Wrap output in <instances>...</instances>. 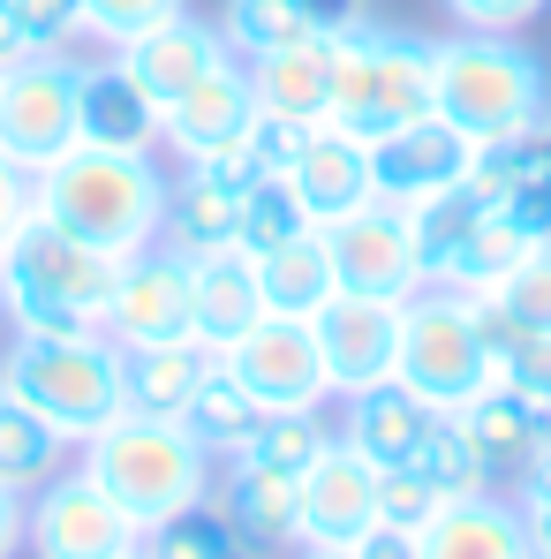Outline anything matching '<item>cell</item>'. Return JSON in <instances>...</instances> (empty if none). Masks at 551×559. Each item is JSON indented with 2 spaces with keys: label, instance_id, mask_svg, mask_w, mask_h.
<instances>
[{
  "label": "cell",
  "instance_id": "cell-1",
  "mask_svg": "<svg viewBox=\"0 0 551 559\" xmlns=\"http://www.w3.org/2000/svg\"><path fill=\"white\" fill-rule=\"evenodd\" d=\"M121 258L69 235L31 204V219L0 242V318L15 333H106Z\"/></svg>",
  "mask_w": 551,
  "mask_h": 559
},
{
  "label": "cell",
  "instance_id": "cell-2",
  "mask_svg": "<svg viewBox=\"0 0 551 559\" xmlns=\"http://www.w3.org/2000/svg\"><path fill=\"white\" fill-rule=\"evenodd\" d=\"M31 204L46 219H61L69 235H84L98 250L129 258L159 242L167 219V175L152 152H106V144H76L61 152L46 175H31Z\"/></svg>",
  "mask_w": 551,
  "mask_h": 559
},
{
  "label": "cell",
  "instance_id": "cell-3",
  "mask_svg": "<svg viewBox=\"0 0 551 559\" xmlns=\"http://www.w3.org/2000/svg\"><path fill=\"white\" fill-rule=\"evenodd\" d=\"M76 468H92V484L136 522V530H159L167 514H182L196 499H212V454L204 439L175 424V416H113L106 431H92L76 447Z\"/></svg>",
  "mask_w": 551,
  "mask_h": 559
},
{
  "label": "cell",
  "instance_id": "cell-4",
  "mask_svg": "<svg viewBox=\"0 0 551 559\" xmlns=\"http://www.w3.org/2000/svg\"><path fill=\"white\" fill-rule=\"evenodd\" d=\"M439 114V76H431V38L385 31V23H340L333 31V106L325 121L348 129L356 144H378L408 121Z\"/></svg>",
  "mask_w": 551,
  "mask_h": 559
},
{
  "label": "cell",
  "instance_id": "cell-5",
  "mask_svg": "<svg viewBox=\"0 0 551 559\" xmlns=\"http://www.w3.org/2000/svg\"><path fill=\"white\" fill-rule=\"evenodd\" d=\"M431 76H439V114L468 136H514L544 121V61L514 46V31H454L431 38Z\"/></svg>",
  "mask_w": 551,
  "mask_h": 559
},
{
  "label": "cell",
  "instance_id": "cell-6",
  "mask_svg": "<svg viewBox=\"0 0 551 559\" xmlns=\"http://www.w3.org/2000/svg\"><path fill=\"white\" fill-rule=\"evenodd\" d=\"M0 385L84 447L121 416V348L106 333H15L0 356Z\"/></svg>",
  "mask_w": 551,
  "mask_h": 559
},
{
  "label": "cell",
  "instance_id": "cell-7",
  "mask_svg": "<svg viewBox=\"0 0 551 559\" xmlns=\"http://www.w3.org/2000/svg\"><path fill=\"white\" fill-rule=\"evenodd\" d=\"M400 385H416L431 408H468L499 364H491V348H483V333H476V295H460V287H423V295H408L400 302V364H393Z\"/></svg>",
  "mask_w": 551,
  "mask_h": 559
},
{
  "label": "cell",
  "instance_id": "cell-8",
  "mask_svg": "<svg viewBox=\"0 0 551 559\" xmlns=\"http://www.w3.org/2000/svg\"><path fill=\"white\" fill-rule=\"evenodd\" d=\"M136 545H144V530L76 462L23 499V552L31 559H129Z\"/></svg>",
  "mask_w": 551,
  "mask_h": 559
},
{
  "label": "cell",
  "instance_id": "cell-9",
  "mask_svg": "<svg viewBox=\"0 0 551 559\" xmlns=\"http://www.w3.org/2000/svg\"><path fill=\"white\" fill-rule=\"evenodd\" d=\"M76 61L31 53L0 76V159L23 175H46L61 152H76Z\"/></svg>",
  "mask_w": 551,
  "mask_h": 559
},
{
  "label": "cell",
  "instance_id": "cell-10",
  "mask_svg": "<svg viewBox=\"0 0 551 559\" xmlns=\"http://www.w3.org/2000/svg\"><path fill=\"white\" fill-rule=\"evenodd\" d=\"M219 364L235 385L265 408V416H295V408H325L333 378H325V348L310 333V318H257L235 348H219Z\"/></svg>",
  "mask_w": 551,
  "mask_h": 559
},
{
  "label": "cell",
  "instance_id": "cell-11",
  "mask_svg": "<svg viewBox=\"0 0 551 559\" xmlns=\"http://www.w3.org/2000/svg\"><path fill=\"white\" fill-rule=\"evenodd\" d=\"M325 250H333V280L348 295H385V302H408L431 287V265H423V242L408 227L400 204H363L348 219L325 227Z\"/></svg>",
  "mask_w": 551,
  "mask_h": 559
},
{
  "label": "cell",
  "instance_id": "cell-12",
  "mask_svg": "<svg viewBox=\"0 0 551 559\" xmlns=\"http://www.w3.org/2000/svg\"><path fill=\"white\" fill-rule=\"evenodd\" d=\"M106 341L113 348H159V341H196V302H189V258L152 242L129 250L113 273V302H106Z\"/></svg>",
  "mask_w": 551,
  "mask_h": 559
},
{
  "label": "cell",
  "instance_id": "cell-13",
  "mask_svg": "<svg viewBox=\"0 0 551 559\" xmlns=\"http://www.w3.org/2000/svg\"><path fill=\"white\" fill-rule=\"evenodd\" d=\"M310 333H318V348H325L333 401H348V393H363L378 378H393V364H400V302H385V295H348V287H333L325 310H310Z\"/></svg>",
  "mask_w": 551,
  "mask_h": 559
},
{
  "label": "cell",
  "instance_id": "cell-14",
  "mask_svg": "<svg viewBox=\"0 0 551 559\" xmlns=\"http://www.w3.org/2000/svg\"><path fill=\"white\" fill-rule=\"evenodd\" d=\"M378 522V462H363L340 431L295 476V537L302 545H356Z\"/></svg>",
  "mask_w": 551,
  "mask_h": 559
},
{
  "label": "cell",
  "instance_id": "cell-15",
  "mask_svg": "<svg viewBox=\"0 0 551 559\" xmlns=\"http://www.w3.org/2000/svg\"><path fill=\"white\" fill-rule=\"evenodd\" d=\"M468 152H476L468 129H454L446 114H423V121H408V129H393V136L370 144V189H378V204L408 212V204L454 189L468 175Z\"/></svg>",
  "mask_w": 551,
  "mask_h": 559
},
{
  "label": "cell",
  "instance_id": "cell-16",
  "mask_svg": "<svg viewBox=\"0 0 551 559\" xmlns=\"http://www.w3.org/2000/svg\"><path fill=\"white\" fill-rule=\"evenodd\" d=\"M113 61L129 69V84L152 98V106H175L189 84H204L212 69H227L235 46H227V31H212L196 15H175V23H152L129 46H113Z\"/></svg>",
  "mask_w": 551,
  "mask_h": 559
},
{
  "label": "cell",
  "instance_id": "cell-17",
  "mask_svg": "<svg viewBox=\"0 0 551 559\" xmlns=\"http://www.w3.org/2000/svg\"><path fill=\"white\" fill-rule=\"evenodd\" d=\"M250 121H257L250 69H242V61H227V69H212L204 84H189L175 106H159V144L189 167V159H212V152L242 144V136H250Z\"/></svg>",
  "mask_w": 551,
  "mask_h": 559
},
{
  "label": "cell",
  "instance_id": "cell-18",
  "mask_svg": "<svg viewBox=\"0 0 551 559\" xmlns=\"http://www.w3.org/2000/svg\"><path fill=\"white\" fill-rule=\"evenodd\" d=\"M287 189L302 197L310 227H333V219L378 204V189H370V144H356V136L333 129V121H318V129L302 136V152H295V167H287Z\"/></svg>",
  "mask_w": 551,
  "mask_h": 559
},
{
  "label": "cell",
  "instance_id": "cell-19",
  "mask_svg": "<svg viewBox=\"0 0 551 559\" xmlns=\"http://www.w3.org/2000/svg\"><path fill=\"white\" fill-rule=\"evenodd\" d=\"M416 559H537V552H529V530H522L514 499L468 491V499H446L416 530Z\"/></svg>",
  "mask_w": 551,
  "mask_h": 559
},
{
  "label": "cell",
  "instance_id": "cell-20",
  "mask_svg": "<svg viewBox=\"0 0 551 559\" xmlns=\"http://www.w3.org/2000/svg\"><path fill=\"white\" fill-rule=\"evenodd\" d=\"M431 401L416 393V385H400V378H378L363 393H348V416H340V439L378 468H408L416 462V447H423V431H431Z\"/></svg>",
  "mask_w": 551,
  "mask_h": 559
},
{
  "label": "cell",
  "instance_id": "cell-21",
  "mask_svg": "<svg viewBox=\"0 0 551 559\" xmlns=\"http://www.w3.org/2000/svg\"><path fill=\"white\" fill-rule=\"evenodd\" d=\"M76 136L106 152H159V106L129 84L121 61H76Z\"/></svg>",
  "mask_w": 551,
  "mask_h": 559
},
{
  "label": "cell",
  "instance_id": "cell-22",
  "mask_svg": "<svg viewBox=\"0 0 551 559\" xmlns=\"http://www.w3.org/2000/svg\"><path fill=\"white\" fill-rule=\"evenodd\" d=\"M189 302H196V341H204L212 356L235 348V341L265 318L257 258H242V250H204V258H189Z\"/></svg>",
  "mask_w": 551,
  "mask_h": 559
},
{
  "label": "cell",
  "instance_id": "cell-23",
  "mask_svg": "<svg viewBox=\"0 0 551 559\" xmlns=\"http://www.w3.org/2000/svg\"><path fill=\"white\" fill-rule=\"evenodd\" d=\"M250 69V92H257V114H279V121H302L318 129L325 106H333V38H295V46H273Z\"/></svg>",
  "mask_w": 551,
  "mask_h": 559
},
{
  "label": "cell",
  "instance_id": "cell-24",
  "mask_svg": "<svg viewBox=\"0 0 551 559\" xmlns=\"http://www.w3.org/2000/svg\"><path fill=\"white\" fill-rule=\"evenodd\" d=\"M356 15H363V0H227L219 31L242 61H257L273 46H295V38H333Z\"/></svg>",
  "mask_w": 551,
  "mask_h": 559
},
{
  "label": "cell",
  "instance_id": "cell-25",
  "mask_svg": "<svg viewBox=\"0 0 551 559\" xmlns=\"http://www.w3.org/2000/svg\"><path fill=\"white\" fill-rule=\"evenodd\" d=\"M212 371L204 341H159V348H121V408L129 416H175L182 424L189 393Z\"/></svg>",
  "mask_w": 551,
  "mask_h": 559
},
{
  "label": "cell",
  "instance_id": "cell-26",
  "mask_svg": "<svg viewBox=\"0 0 551 559\" xmlns=\"http://www.w3.org/2000/svg\"><path fill=\"white\" fill-rule=\"evenodd\" d=\"M212 499H219V514L242 530V545H250V552L302 545V537H295V476L227 462V476H212Z\"/></svg>",
  "mask_w": 551,
  "mask_h": 559
},
{
  "label": "cell",
  "instance_id": "cell-27",
  "mask_svg": "<svg viewBox=\"0 0 551 559\" xmlns=\"http://www.w3.org/2000/svg\"><path fill=\"white\" fill-rule=\"evenodd\" d=\"M235 212H242V189H227L204 167H182L167 182V219H159V242L204 258V250H235Z\"/></svg>",
  "mask_w": 551,
  "mask_h": 559
},
{
  "label": "cell",
  "instance_id": "cell-28",
  "mask_svg": "<svg viewBox=\"0 0 551 559\" xmlns=\"http://www.w3.org/2000/svg\"><path fill=\"white\" fill-rule=\"evenodd\" d=\"M69 462H76V439L0 385V491H23L31 499L38 484H53Z\"/></svg>",
  "mask_w": 551,
  "mask_h": 559
},
{
  "label": "cell",
  "instance_id": "cell-29",
  "mask_svg": "<svg viewBox=\"0 0 551 559\" xmlns=\"http://www.w3.org/2000/svg\"><path fill=\"white\" fill-rule=\"evenodd\" d=\"M257 287H265V318H310V310H325V295L340 287L333 280V250H325V227H302L279 250H265L257 258Z\"/></svg>",
  "mask_w": 551,
  "mask_h": 559
},
{
  "label": "cell",
  "instance_id": "cell-30",
  "mask_svg": "<svg viewBox=\"0 0 551 559\" xmlns=\"http://www.w3.org/2000/svg\"><path fill=\"white\" fill-rule=\"evenodd\" d=\"M460 424H468V439L483 447V462L491 468H522L529 454H537V439L551 431V416L522 393V385H506V378H491L468 408H454Z\"/></svg>",
  "mask_w": 551,
  "mask_h": 559
},
{
  "label": "cell",
  "instance_id": "cell-31",
  "mask_svg": "<svg viewBox=\"0 0 551 559\" xmlns=\"http://www.w3.org/2000/svg\"><path fill=\"white\" fill-rule=\"evenodd\" d=\"M257 416H265V408H257V401L235 385V371H227L219 356H212L204 385L189 393V408H182V424L196 431V439H204V454H212V462H227V454H235V447L257 431Z\"/></svg>",
  "mask_w": 551,
  "mask_h": 559
},
{
  "label": "cell",
  "instance_id": "cell-32",
  "mask_svg": "<svg viewBox=\"0 0 551 559\" xmlns=\"http://www.w3.org/2000/svg\"><path fill=\"white\" fill-rule=\"evenodd\" d=\"M408 468H416V476H423L439 499L491 491V476H499V468L483 462V447L468 439V424H460V416H446V408L431 416V431H423V447H416V462H408Z\"/></svg>",
  "mask_w": 551,
  "mask_h": 559
},
{
  "label": "cell",
  "instance_id": "cell-33",
  "mask_svg": "<svg viewBox=\"0 0 551 559\" xmlns=\"http://www.w3.org/2000/svg\"><path fill=\"white\" fill-rule=\"evenodd\" d=\"M529 250H537V242H522V235H514V227H506L499 212H483V219H476V235H468V242H460L454 258L439 265V280H431V287H460V295H491L499 280H506L514 265H522V258H529Z\"/></svg>",
  "mask_w": 551,
  "mask_h": 559
},
{
  "label": "cell",
  "instance_id": "cell-34",
  "mask_svg": "<svg viewBox=\"0 0 551 559\" xmlns=\"http://www.w3.org/2000/svg\"><path fill=\"white\" fill-rule=\"evenodd\" d=\"M144 559H250V545L219 514V499H196L182 514H167L159 530H144Z\"/></svg>",
  "mask_w": 551,
  "mask_h": 559
},
{
  "label": "cell",
  "instance_id": "cell-35",
  "mask_svg": "<svg viewBox=\"0 0 551 559\" xmlns=\"http://www.w3.org/2000/svg\"><path fill=\"white\" fill-rule=\"evenodd\" d=\"M325 416L318 408H295V416H257V431L227 454V462H250V468H279V476H302V468L325 454Z\"/></svg>",
  "mask_w": 551,
  "mask_h": 559
},
{
  "label": "cell",
  "instance_id": "cell-36",
  "mask_svg": "<svg viewBox=\"0 0 551 559\" xmlns=\"http://www.w3.org/2000/svg\"><path fill=\"white\" fill-rule=\"evenodd\" d=\"M310 227V212H302V197L287 189V175H265V182L242 189V212H235V250L242 258H265L279 250L287 235H302Z\"/></svg>",
  "mask_w": 551,
  "mask_h": 559
},
{
  "label": "cell",
  "instance_id": "cell-37",
  "mask_svg": "<svg viewBox=\"0 0 551 559\" xmlns=\"http://www.w3.org/2000/svg\"><path fill=\"white\" fill-rule=\"evenodd\" d=\"M483 212H491V204H483L468 182L439 189V197H423V204H408V227H416V242H423V265H431V280H439V265H446L460 242L476 235V219H483Z\"/></svg>",
  "mask_w": 551,
  "mask_h": 559
},
{
  "label": "cell",
  "instance_id": "cell-38",
  "mask_svg": "<svg viewBox=\"0 0 551 559\" xmlns=\"http://www.w3.org/2000/svg\"><path fill=\"white\" fill-rule=\"evenodd\" d=\"M76 8H84V31H92L98 46H129L136 31L189 15V0H76Z\"/></svg>",
  "mask_w": 551,
  "mask_h": 559
},
{
  "label": "cell",
  "instance_id": "cell-39",
  "mask_svg": "<svg viewBox=\"0 0 551 559\" xmlns=\"http://www.w3.org/2000/svg\"><path fill=\"white\" fill-rule=\"evenodd\" d=\"M514 514L529 530V552L551 559V431L537 439V454L514 468Z\"/></svg>",
  "mask_w": 551,
  "mask_h": 559
},
{
  "label": "cell",
  "instance_id": "cell-40",
  "mask_svg": "<svg viewBox=\"0 0 551 559\" xmlns=\"http://www.w3.org/2000/svg\"><path fill=\"white\" fill-rule=\"evenodd\" d=\"M491 295H499V302H506L529 333H551V242H537V250H529L514 273L499 280Z\"/></svg>",
  "mask_w": 551,
  "mask_h": 559
},
{
  "label": "cell",
  "instance_id": "cell-41",
  "mask_svg": "<svg viewBox=\"0 0 551 559\" xmlns=\"http://www.w3.org/2000/svg\"><path fill=\"white\" fill-rule=\"evenodd\" d=\"M439 507H446V499H439L416 468H378V522H393V530H408V537H416Z\"/></svg>",
  "mask_w": 551,
  "mask_h": 559
},
{
  "label": "cell",
  "instance_id": "cell-42",
  "mask_svg": "<svg viewBox=\"0 0 551 559\" xmlns=\"http://www.w3.org/2000/svg\"><path fill=\"white\" fill-rule=\"evenodd\" d=\"M8 8H15V23L31 31L38 53H61V46L84 31V8H76V0H8Z\"/></svg>",
  "mask_w": 551,
  "mask_h": 559
},
{
  "label": "cell",
  "instance_id": "cell-43",
  "mask_svg": "<svg viewBox=\"0 0 551 559\" xmlns=\"http://www.w3.org/2000/svg\"><path fill=\"white\" fill-rule=\"evenodd\" d=\"M302 121H279V114H257L250 121V159H257V175H287L295 167V152H302Z\"/></svg>",
  "mask_w": 551,
  "mask_h": 559
},
{
  "label": "cell",
  "instance_id": "cell-44",
  "mask_svg": "<svg viewBox=\"0 0 551 559\" xmlns=\"http://www.w3.org/2000/svg\"><path fill=\"white\" fill-rule=\"evenodd\" d=\"M551 0H446V15H454L460 31H522V23H537Z\"/></svg>",
  "mask_w": 551,
  "mask_h": 559
},
{
  "label": "cell",
  "instance_id": "cell-45",
  "mask_svg": "<svg viewBox=\"0 0 551 559\" xmlns=\"http://www.w3.org/2000/svg\"><path fill=\"white\" fill-rule=\"evenodd\" d=\"M476 333H483V348H491V364L506 371L514 356H522V341H529V325L499 302V295H476Z\"/></svg>",
  "mask_w": 551,
  "mask_h": 559
},
{
  "label": "cell",
  "instance_id": "cell-46",
  "mask_svg": "<svg viewBox=\"0 0 551 559\" xmlns=\"http://www.w3.org/2000/svg\"><path fill=\"white\" fill-rule=\"evenodd\" d=\"M491 212H499V219H506L522 242H551V189H544V182H522L514 197H499Z\"/></svg>",
  "mask_w": 551,
  "mask_h": 559
},
{
  "label": "cell",
  "instance_id": "cell-47",
  "mask_svg": "<svg viewBox=\"0 0 551 559\" xmlns=\"http://www.w3.org/2000/svg\"><path fill=\"white\" fill-rule=\"evenodd\" d=\"M499 378H506V385H522V393L551 416V333H529V341H522V356H514Z\"/></svg>",
  "mask_w": 551,
  "mask_h": 559
},
{
  "label": "cell",
  "instance_id": "cell-48",
  "mask_svg": "<svg viewBox=\"0 0 551 559\" xmlns=\"http://www.w3.org/2000/svg\"><path fill=\"white\" fill-rule=\"evenodd\" d=\"M23 219H31V175L0 159V242H8V235H15Z\"/></svg>",
  "mask_w": 551,
  "mask_h": 559
},
{
  "label": "cell",
  "instance_id": "cell-49",
  "mask_svg": "<svg viewBox=\"0 0 551 559\" xmlns=\"http://www.w3.org/2000/svg\"><path fill=\"white\" fill-rule=\"evenodd\" d=\"M356 552H363V559H416V537L393 530V522H370L363 537H356Z\"/></svg>",
  "mask_w": 551,
  "mask_h": 559
},
{
  "label": "cell",
  "instance_id": "cell-50",
  "mask_svg": "<svg viewBox=\"0 0 551 559\" xmlns=\"http://www.w3.org/2000/svg\"><path fill=\"white\" fill-rule=\"evenodd\" d=\"M31 53H38V46H31V31H23V23H15V8L0 0V76H8L15 61H31Z\"/></svg>",
  "mask_w": 551,
  "mask_h": 559
},
{
  "label": "cell",
  "instance_id": "cell-51",
  "mask_svg": "<svg viewBox=\"0 0 551 559\" xmlns=\"http://www.w3.org/2000/svg\"><path fill=\"white\" fill-rule=\"evenodd\" d=\"M23 552V491H0V559Z\"/></svg>",
  "mask_w": 551,
  "mask_h": 559
},
{
  "label": "cell",
  "instance_id": "cell-52",
  "mask_svg": "<svg viewBox=\"0 0 551 559\" xmlns=\"http://www.w3.org/2000/svg\"><path fill=\"white\" fill-rule=\"evenodd\" d=\"M537 182L551 189V106H544V121H537Z\"/></svg>",
  "mask_w": 551,
  "mask_h": 559
},
{
  "label": "cell",
  "instance_id": "cell-53",
  "mask_svg": "<svg viewBox=\"0 0 551 559\" xmlns=\"http://www.w3.org/2000/svg\"><path fill=\"white\" fill-rule=\"evenodd\" d=\"M302 559H363L356 545H302Z\"/></svg>",
  "mask_w": 551,
  "mask_h": 559
},
{
  "label": "cell",
  "instance_id": "cell-54",
  "mask_svg": "<svg viewBox=\"0 0 551 559\" xmlns=\"http://www.w3.org/2000/svg\"><path fill=\"white\" fill-rule=\"evenodd\" d=\"M129 559H144V545H136V552H129Z\"/></svg>",
  "mask_w": 551,
  "mask_h": 559
}]
</instances>
